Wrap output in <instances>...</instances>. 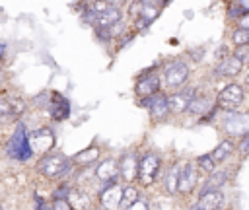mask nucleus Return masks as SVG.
I'll return each mask as SVG.
<instances>
[{
  "label": "nucleus",
  "mask_w": 249,
  "mask_h": 210,
  "mask_svg": "<svg viewBox=\"0 0 249 210\" xmlns=\"http://www.w3.org/2000/svg\"><path fill=\"white\" fill-rule=\"evenodd\" d=\"M6 152H8L10 158H14L18 161H25V159H29L33 156V152L29 148V142H27V130H25V126L21 122L18 124L16 132L12 134V138L8 140Z\"/></svg>",
  "instance_id": "nucleus-1"
},
{
  "label": "nucleus",
  "mask_w": 249,
  "mask_h": 210,
  "mask_svg": "<svg viewBox=\"0 0 249 210\" xmlns=\"http://www.w3.org/2000/svg\"><path fill=\"white\" fill-rule=\"evenodd\" d=\"M72 167V161L64 156V154H49L43 156L37 163V169L45 175V177H58V175H66Z\"/></svg>",
  "instance_id": "nucleus-2"
},
{
  "label": "nucleus",
  "mask_w": 249,
  "mask_h": 210,
  "mask_svg": "<svg viewBox=\"0 0 249 210\" xmlns=\"http://www.w3.org/2000/svg\"><path fill=\"white\" fill-rule=\"evenodd\" d=\"M82 16H84V19H86L88 23L95 25V29H109V27H113L115 23L121 21L123 12H121L119 8L113 6V8H109V10L101 12V14H89V12H84Z\"/></svg>",
  "instance_id": "nucleus-3"
},
{
  "label": "nucleus",
  "mask_w": 249,
  "mask_h": 210,
  "mask_svg": "<svg viewBox=\"0 0 249 210\" xmlns=\"http://www.w3.org/2000/svg\"><path fill=\"white\" fill-rule=\"evenodd\" d=\"M158 169H160V158H158V154H146V156H142L140 159H138V173H136V177H140V181H142V185H152L154 183V179H156V175H158Z\"/></svg>",
  "instance_id": "nucleus-4"
},
{
  "label": "nucleus",
  "mask_w": 249,
  "mask_h": 210,
  "mask_svg": "<svg viewBox=\"0 0 249 210\" xmlns=\"http://www.w3.org/2000/svg\"><path fill=\"white\" fill-rule=\"evenodd\" d=\"M25 113V101L21 97H0V122H12Z\"/></svg>",
  "instance_id": "nucleus-5"
},
{
  "label": "nucleus",
  "mask_w": 249,
  "mask_h": 210,
  "mask_svg": "<svg viewBox=\"0 0 249 210\" xmlns=\"http://www.w3.org/2000/svg\"><path fill=\"white\" fill-rule=\"evenodd\" d=\"M27 142L33 154H47L54 146V134L51 132V128H39L27 134Z\"/></svg>",
  "instance_id": "nucleus-6"
},
{
  "label": "nucleus",
  "mask_w": 249,
  "mask_h": 210,
  "mask_svg": "<svg viewBox=\"0 0 249 210\" xmlns=\"http://www.w3.org/2000/svg\"><path fill=\"white\" fill-rule=\"evenodd\" d=\"M224 128L230 136H245L247 130H249V117L245 113H237V111H231V113H226L224 117Z\"/></svg>",
  "instance_id": "nucleus-7"
},
{
  "label": "nucleus",
  "mask_w": 249,
  "mask_h": 210,
  "mask_svg": "<svg viewBox=\"0 0 249 210\" xmlns=\"http://www.w3.org/2000/svg\"><path fill=\"white\" fill-rule=\"evenodd\" d=\"M243 101V89L237 86V84H230L226 86L220 95H218V107L224 109V111H235V107Z\"/></svg>",
  "instance_id": "nucleus-8"
},
{
  "label": "nucleus",
  "mask_w": 249,
  "mask_h": 210,
  "mask_svg": "<svg viewBox=\"0 0 249 210\" xmlns=\"http://www.w3.org/2000/svg\"><path fill=\"white\" fill-rule=\"evenodd\" d=\"M163 78H165V84L169 88H177V86H181V84L187 82V78H189V66L183 60H175L173 64H169L165 68Z\"/></svg>",
  "instance_id": "nucleus-9"
},
{
  "label": "nucleus",
  "mask_w": 249,
  "mask_h": 210,
  "mask_svg": "<svg viewBox=\"0 0 249 210\" xmlns=\"http://www.w3.org/2000/svg\"><path fill=\"white\" fill-rule=\"evenodd\" d=\"M121 196H123V187L113 181V183H109V185L101 191L99 200H101V206H103L105 210H115V208H119V204H121Z\"/></svg>",
  "instance_id": "nucleus-10"
},
{
  "label": "nucleus",
  "mask_w": 249,
  "mask_h": 210,
  "mask_svg": "<svg viewBox=\"0 0 249 210\" xmlns=\"http://www.w3.org/2000/svg\"><path fill=\"white\" fill-rule=\"evenodd\" d=\"M196 185V169L193 167V163H185L183 167H179V177H177V191L187 194L193 191V187Z\"/></svg>",
  "instance_id": "nucleus-11"
},
{
  "label": "nucleus",
  "mask_w": 249,
  "mask_h": 210,
  "mask_svg": "<svg viewBox=\"0 0 249 210\" xmlns=\"http://www.w3.org/2000/svg\"><path fill=\"white\" fill-rule=\"evenodd\" d=\"M193 97H195V89H193V88L171 93V95L167 97V111H171V113L187 111V105H189V101H191Z\"/></svg>",
  "instance_id": "nucleus-12"
},
{
  "label": "nucleus",
  "mask_w": 249,
  "mask_h": 210,
  "mask_svg": "<svg viewBox=\"0 0 249 210\" xmlns=\"http://www.w3.org/2000/svg\"><path fill=\"white\" fill-rule=\"evenodd\" d=\"M134 91H136L140 97H152L154 93L160 91V76H158V74H150V76L140 78V82L136 84Z\"/></svg>",
  "instance_id": "nucleus-13"
},
{
  "label": "nucleus",
  "mask_w": 249,
  "mask_h": 210,
  "mask_svg": "<svg viewBox=\"0 0 249 210\" xmlns=\"http://www.w3.org/2000/svg\"><path fill=\"white\" fill-rule=\"evenodd\" d=\"M119 165V171L121 175L124 177V181H134L136 179V173H138V156L136 154H124L121 158V163Z\"/></svg>",
  "instance_id": "nucleus-14"
},
{
  "label": "nucleus",
  "mask_w": 249,
  "mask_h": 210,
  "mask_svg": "<svg viewBox=\"0 0 249 210\" xmlns=\"http://www.w3.org/2000/svg\"><path fill=\"white\" fill-rule=\"evenodd\" d=\"M222 204H224V194L220 191H206V192H200L196 206L200 210H220Z\"/></svg>",
  "instance_id": "nucleus-15"
},
{
  "label": "nucleus",
  "mask_w": 249,
  "mask_h": 210,
  "mask_svg": "<svg viewBox=\"0 0 249 210\" xmlns=\"http://www.w3.org/2000/svg\"><path fill=\"white\" fill-rule=\"evenodd\" d=\"M163 6V2H142L140 4V18H138V27H144V25H150L158 14H160V8Z\"/></svg>",
  "instance_id": "nucleus-16"
},
{
  "label": "nucleus",
  "mask_w": 249,
  "mask_h": 210,
  "mask_svg": "<svg viewBox=\"0 0 249 210\" xmlns=\"http://www.w3.org/2000/svg\"><path fill=\"white\" fill-rule=\"evenodd\" d=\"M117 173H119V165H117V161L115 159H103L99 165H97V169H95V177L97 179H101V181H105V183H113L115 181V177H117Z\"/></svg>",
  "instance_id": "nucleus-17"
},
{
  "label": "nucleus",
  "mask_w": 249,
  "mask_h": 210,
  "mask_svg": "<svg viewBox=\"0 0 249 210\" xmlns=\"http://www.w3.org/2000/svg\"><path fill=\"white\" fill-rule=\"evenodd\" d=\"M241 68H243V64L237 60V58H233V56H228V58H224L218 66H216V70H214V74L216 76H224V78H230V76H237L239 72H241Z\"/></svg>",
  "instance_id": "nucleus-18"
},
{
  "label": "nucleus",
  "mask_w": 249,
  "mask_h": 210,
  "mask_svg": "<svg viewBox=\"0 0 249 210\" xmlns=\"http://www.w3.org/2000/svg\"><path fill=\"white\" fill-rule=\"evenodd\" d=\"M150 113H152V119H156V121H161V119H165L167 117V97L161 93V91H158V93H154L152 95V103H150Z\"/></svg>",
  "instance_id": "nucleus-19"
},
{
  "label": "nucleus",
  "mask_w": 249,
  "mask_h": 210,
  "mask_svg": "<svg viewBox=\"0 0 249 210\" xmlns=\"http://www.w3.org/2000/svg\"><path fill=\"white\" fill-rule=\"evenodd\" d=\"M49 111H51V117H53L54 121H62V119L68 117L70 105H68V101H66L60 93H53V103H51Z\"/></svg>",
  "instance_id": "nucleus-20"
},
{
  "label": "nucleus",
  "mask_w": 249,
  "mask_h": 210,
  "mask_svg": "<svg viewBox=\"0 0 249 210\" xmlns=\"http://www.w3.org/2000/svg\"><path fill=\"white\" fill-rule=\"evenodd\" d=\"M64 200L68 202V206L72 210H88L89 208V196L80 189H70Z\"/></svg>",
  "instance_id": "nucleus-21"
},
{
  "label": "nucleus",
  "mask_w": 249,
  "mask_h": 210,
  "mask_svg": "<svg viewBox=\"0 0 249 210\" xmlns=\"http://www.w3.org/2000/svg\"><path fill=\"white\" fill-rule=\"evenodd\" d=\"M231 152H233V142H231L230 138H226V140H222V142L214 148V152L210 154V158H212L214 163H220V161H224Z\"/></svg>",
  "instance_id": "nucleus-22"
},
{
  "label": "nucleus",
  "mask_w": 249,
  "mask_h": 210,
  "mask_svg": "<svg viewBox=\"0 0 249 210\" xmlns=\"http://www.w3.org/2000/svg\"><path fill=\"white\" fill-rule=\"evenodd\" d=\"M226 181H228V173L226 171H222V169L220 171H212L208 181H206V185H204V189H202V192H206V191H220V187L226 185Z\"/></svg>",
  "instance_id": "nucleus-23"
},
{
  "label": "nucleus",
  "mask_w": 249,
  "mask_h": 210,
  "mask_svg": "<svg viewBox=\"0 0 249 210\" xmlns=\"http://www.w3.org/2000/svg\"><path fill=\"white\" fill-rule=\"evenodd\" d=\"M212 107V101L208 97H193L187 105V111L193 115H204Z\"/></svg>",
  "instance_id": "nucleus-24"
},
{
  "label": "nucleus",
  "mask_w": 249,
  "mask_h": 210,
  "mask_svg": "<svg viewBox=\"0 0 249 210\" xmlns=\"http://www.w3.org/2000/svg\"><path fill=\"white\" fill-rule=\"evenodd\" d=\"M97 158H99V150H97V148H86V150H82L80 154H76L74 161H76L78 165H86V167H89Z\"/></svg>",
  "instance_id": "nucleus-25"
},
{
  "label": "nucleus",
  "mask_w": 249,
  "mask_h": 210,
  "mask_svg": "<svg viewBox=\"0 0 249 210\" xmlns=\"http://www.w3.org/2000/svg\"><path fill=\"white\" fill-rule=\"evenodd\" d=\"M140 198V194H138V189L136 187H132V185H128V187H123V196H121V204H119V208H128V206H132L136 200Z\"/></svg>",
  "instance_id": "nucleus-26"
},
{
  "label": "nucleus",
  "mask_w": 249,
  "mask_h": 210,
  "mask_svg": "<svg viewBox=\"0 0 249 210\" xmlns=\"http://www.w3.org/2000/svg\"><path fill=\"white\" fill-rule=\"evenodd\" d=\"M177 177H179V165L169 167V171H167V175H165V191H167L169 194L177 192Z\"/></svg>",
  "instance_id": "nucleus-27"
},
{
  "label": "nucleus",
  "mask_w": 249,
  "mask_h": 210,
  "mask_svg": "<svg viewBox=\"0 0 249 210\" xmlns=\"http://www.w3.org/2000/svg\"><path fill=\"white\" fill-rule=\"evenodd\" d=\"M196 163H198V167H200L202 171H206V173L216 171V163L212 161L210 154H202V156H198V158H196Z\"/></svg>",
  "instance_id": "nucleus-28"
},
{
  "label": "nucleus",
  "mask_w": 249,
  "mask_h": 210,
  "mask_svg": "<svg viewBox=\"0 0 249 210\" xmlns=\"http://www.w3.org/2000/svg\"><path fill=\"white\" fill-rule=\"evenodd\" d=\"M249 12V4L247 2H233V4H230V10H228V14L231 16V18H239V16H243V14H247Z\"/></svg>",
  "instance_id": "nucleus-29"
},
{
  "label": "nucleus",
  "mask_w": 249,
  "mask_h": 210,
  "mask_svg": "<svg viewBox=\"0 0 249 210\" xmlns=\"http://www.w3.org/2000/svg\"><path fill=\"white\" fill-rule=\"evenodd\" d=\"M231 41L235 47H241V45H247L249 43V29H235L233 35H231Z\"/></svg>",
  "instance_id": "nucleus-30"
},
{
  "label": "nucleus",
  "mask_w": 249,
  "mask_h": 210,
  "mask_svg": "<svg viewBox=\"0 0 249 210\" xmlns=\"http://www.w3.org/2000/svg\"><path fill=\"white\" fill-rule=\"evenodd\" d=\"M247 56H249V45H241L233 49V58H237L241 64L247 62Z\"/></svg>",
  "instance_id": "nucleus-31"
},
{
  "label": "nucleus",
  "mask_w": 249,
  "mask_h": 210,
  "mask_svg": "<svg viewBox=\"0 0 249 210\" xmlns=\"http://www.w3.org/2000/svg\"><path fill=\"white\" fill-rule=\"evenodd\" d=\"M126 210H148V202L144 200V198H138L132 206H128Z\"/></svg>",
  "instance_id": "nucleus-32"
},
{
  "label": "nucleus",
  "mask_w": 249,
  "mask_h": 210,
  "mask_svg": "<svg viewBox=\"0 0 249 210\" xmlns=\"http://www.w3.org/2000/svg\"><path fill=\"white\" fill-rule=\"evenodd\" d=\"M51 210H72V208L68 206V202H66V200H54Z\"/></svg>",
  "instance_id": "nucleus-33"
},
{
  "label": "nucleus",
  "mask_w": 249,
  "mask_h": 210,
  "mask_svg": "<svg viewBox=\"0 0 249 210\" xmlns=\"http://www.w3.org/2000/svg\"><path fill=\"white\" fill-rule=\"evenodd\" d=\"M237 21H239V29H249V12L243 14V16H239Z\"/></svg>",
  "instance_id": "nucleus-34"
},
{
  "label": "nucleus",
  "mask_w": 249,
  "mask_h": 210,
  "mask_svg": "<svg viewBox=\"0 0 249 210\" xmlns=\"http://www.w3.org/2000/svg\"><path fill=\"white\" fill-rule=\"evenodd\" d=\"M247 144H249V136H241V144H239V152L241 156H247Z\"/></svg>",
  "instance_id": "nucleus-35"
},
{
  "label": "nucleus",
  "mask_w": 249,
  "mask_h": 210,
  "mask_svg": "<svg viewBox=\"0 0 249 210\" xmlns=\"http://www.w3.org/2000/svg\"><path fill=\"white\" fill-rule=\"evenodd\" d=\"M4 51H6V45H4V43H0V58H2V54H4Z\"/></svg>",
  "instance_id": "nucleus-36"
},
{
  "label": "nucleus",
  "mask_w": 249,
  "mask_h": 210,
  "mask_svg": "<svg viewBox=\"0 0 249 210\" xmlns=\"http://www.w3.org/2000/svg\"><path fill=\"white\" fill-rule=\"evenodd\" d=\"M191 210H200V208H198V206L195 204V206H191Z\"/></svg>",
  "instance_id": "nucleus-37"
},
{
  "label": "nucleus",
  "mask_w": 249,
  "mask_h": 210,
  "mask_svg": "<svg viewBox=\"0 0 249 210\" xmlns=\"http://www.w3.org/2000/svg\"><path fill=\"white\" fill-rule=\"evenodd\" d=\"M39 210H51V208H49V206H41Z\"/></svg>",
  "instance_id": "nucleus-38"
},
{
  "label": "nucleus",
  "mask_w": 249,
  "mask_h": 210,
  "mask_svg": "<svg viewBox=\"0 0 249 210\" xmlns=\"http://www.w3.org/2000/svg\"><path fill=\"white\" fill-rule=\"evenodd\" d=\"M0 210H2V206H0Z\"/></svg>",
  "instance_id": "nucleus-39"
}]
</instances>
